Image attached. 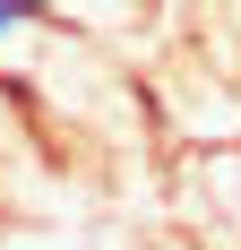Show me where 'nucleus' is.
<instances>
[{
    "mask_svg": "<svg viewBox=\"0 0 241 250\" xmlns=\"http://www.w3.org/2000/svg\"><path fill=\"white\" fill-rule=\"evenodd\" d=\"M35 104H26V78L18 69H0V164H18V155L43 147V121H26Z\"/></svg>",
    "mask_w": 241,
    "mask_h": 250,
    "instance_id": "1",
    "label": "nucleus"
},
{
    "mask_svg": "<svg viewBox=\"0 0 241 250\" xmlns=\"http://www.w3.org/2000/svg\"><path fill=\"white\" fill-rule=\"evenodd\" d=\"M60 9H69V0H0V52L18 43L26 26H52V18H60Z\"/></svg>",
    "mask_w": 241,
    "mask_h": 250,
    "instance_id": "2",
    "label": "nucleus"
}]
</instances>
